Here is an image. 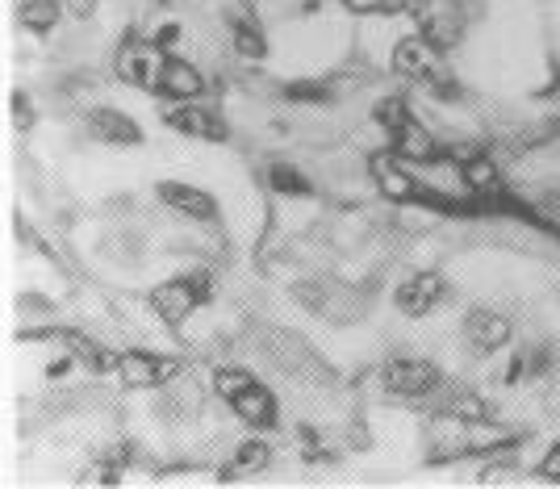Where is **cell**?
Listing matches in <instances>:
<instances>
[{
	"instance_id": "cell-1",
	"label": "cell",
	"mask_w": 560,
	"mask_h": 489,
	"mask_svg": "<svg viewBox=\"0 0 560 489\" xmlns=\"http://www.w3.org/2000/svg\"><path fill=\"white\" fill-rule=\"evenodd\" d=\"M213 389H218V397L247 427H259V431H272L277 427V401L268 394V385H259L252 373H243V369H218L213 373Z\"/></svg>"
},
{
	"instance_id": "cell-2",
	"label": "cell",
	"mask_w": 560,
	"mask_h": 489,
	"mask_svg": "<svg viewBox=\"0 0 560 489\" xmlns=\"http://www.w3.org/2000/svg\"><path fill=\"white\" fill-rule=\"evenodd\" d=\"M394 71L397 75H406V80H415V84H427L435 96H460L456 93V80H452V71L444 63V50L431 47L422 34H410V38H401L394 47Z\"/></svg>"
},
{
	"instance_id": "cell-3",
	"label": "cell",
	"mask_w": 560,
	"mask_h": 489,
	"mask_svg": "<svg viewBox=\"0 0 560 489\" xmlns=\"http://www.w3.org/2000/svg\"><path fill=\"white\" fill-rule=\"evenodd\" d=\"M167 55L155 38H121V47L114 55V71L117 80L126 84H139V89H160V75H164Z\"/></svg>"
},
{
	"instance_id": "cell-4",
	"label": "cell",
	"mask_w": 560,
	"mask_h": 489,
	"mask_svg": "<svg viewBox=\"0 0 560 489\" xmlns=\"http://www.w3.org/2000/svg\"><path fill=\"white\" fill-rule=\"evenodd\" d=\"M410 13H415L419 34L431 47H460V38H465V9H460V0H415Z\"/></svg>"
},
{
	"instance_id": "cell-5",
	"label": "cell",
	"mask_w": 560,
	"mask_h": 489,
	"mask_svg": "<svg viewBox=\"0 0 560 489\" xmlns=\"http://www.w3.org/2000/svg\"><path fill=\"white\" fill-rule=\"evenodd\" d=\"M201 302H210V277L197 272V277H176L164 280L160 289H151V310L164 318V323L180 326Z\"/></svg>"
},
{
	"instance_id": "cell-6",
	"label": "cell",
	"mask_w": 560,
	"mask_h": 489,
	"mask_svg": "<svg viewBox=\"0 0 560 489\" xmlns=\"http://www.w3.org/2000/svg\"><path fill=\"white\" fill-rule=\"evenodd\" d=\"M381 381H385V389L397 397H427L440 389V369L431 364V360H410V356H401V360H389L385 364V373H381Z\"/></svg>"
},
{
	"instance_id": "cell-7",
	"label": "cell",
	"mask_w": 560,
	"mask_h": 489,
	"mask_svg": "<svg viewBox=\"0 0 560 489\" xmlns=\"http://www.w3.org/2000/svg\"><path fill=\"white\" fill-rule=\"evenodd\" d=\"M117 376H121L130 389H155V385H167V381L180 376V360L155 356V351H126Z\"/></svg>"
},
{
	"instance_id": "cell-8",
	"label": "cell",
	"mask_w": 560,
	"mask_h": 489,
	"mask_svg": "<svg viewBox=\"0 0 560 489\" xmlns=\"http://www.w3.org/2000/svg\"><path fill=\"white\" fill-rule=\"evenodd\" d=\"M444 298H447L444 277H440V272H419V277H410L397 284L394 305L406 314V318H427Z\"/></svg>"
},
{
	"instance_id": "cell-9",
	"label": "cell",
	"mask_w": 560,
	"mask_h": 489,
	"mask_svg": "<svg viewBox=\"0 0 560 489\" xmlns=\"http://www.w3.org/2000/svg\"><path fill=\"white\" fill-rule=\"evenodd\" d=\"M465 344L481 356H490V351L511 344V323L498 310H472L465 318Z\"/></svg>"
},
{
	"instance_id": "cell-10",
	"label": "cell",
	"mask_w": 560,
	"mask_h": 489,
	"mask_svg": "<svg viewBox=\"0 0 560 489\" xmlns=\"http://www.w3.org/2000/svg\"><path fill=\"white\" fill-rule=\"evenodd\" d=\"M164 121L176 130V135H185V139H206V142L226 139V126H222L218 117L206 114V109H197L192 101H180V105L164 109Z\"/></svg>"
},
{
	"instance_id": "cell-11",
	"label": "cell",
	"mask_w": 560,
	"mask_h": 489,
	"mask_svg": "<svg viewBox=\"0 0 560 489\" xmlns=\"http://www.w3.org/2000/svg\"><path fill=\"white\" fill-rule=\"evenodd\" d=\"M155 193H160V201H164V206H172V210L185 213V218H197V222H213V218H218L213 197L210 193H201L197 185H185V181H164Z\"/></svg>"
},
{
	"instance_id": "cell-12",
	"label": "cell",
	"mask_w": 560,
	"mask_h": 489,
	"mask_svg": "<svg viewBox=\"0 0 560 489\" xmlns=\"http://www.w3.org/2000/svg\"><path fill=\"white\" fill-rule=\"evenodd\" d=\"M389 142H394V155H401V160L440 163V142L431 139V130L422 121H415V114L397 126L394 135H389Z\"/></svg>"
},
{
	"instance_id": "cell-13",
	"label": "cell",
	"mask_w": 560,
	"mask_h": 489,
	"mask_svg": "<svg viewBox=\"0 0 560 489\" xmlns=\"http://www.w3.org/2000/svg\"><path fill=\"white\" fill-rule=\"evenodd\" d=\"M369 172H373L376 188H381V197H389V201H419V181L406 172V167H397L394 155H373L369 160Z\"/></svg>"
},
{
	"instance_id": "cell-14",
	"label": "cell",
	"mask_w": 560,
	"mask_h": 489,
	"mask_svg": "<svg viewBox=\"0 0 560 489\" xmlns=\"http://www.w3.org/2000/svg\"><path fill=\"white\" fill-rule=\"evenodd\" d=\"M89 135L101 142H114V147H135V142H142L139 121L130 114H121V109H93L89 114Z\"/></svg>"
},
{
	"instance_id": "cell-15",
	"label": "cell",
	"mask_w": 560,
	"mask_h": 489,
	"mask_svg": "<svg viewBox=\"0 0 560 489\" xmlns=\"http://www.w3.org/2000/svg\"><path fill=\"white\" fill-rule=\"evenodd\" d=\"M160 96H172V101H197V96L206 93V80H201V71L192 68L188 59H176V55H167L164 63V75H160Z\"/></svg>"
},
{
	"instance_id": "cell-16",
	"label": "cell",
	"mask_w": 560,
	"mask_h": 489,
	"mask_svg": "<svg viewBox=\"0 0 560 489\" xmlns=\"http://www.w3.org/2000/svg\"><path fill=\"white\" fill-rule=\"evenodd\" d=\"M460 181H465V188L477 193V197H498V193H502L498 163H493L486 151H472L468 160H460Z\"/></svg>"
},
{
	"instance_id": "cell-17",
	"label": "cell",
	"mask_w": 560,
	"mask_h": 489,
	"mask_svg": "<svg viewBox=\"0 0 560 489\" xmlns=\"http://www.w3.org/2000/svg\"><path fill=\"white\" fill-rule=\"evenodd\" d=\"M55 339H59V344H68L71 356H75V360H84L93 373H117V369H121V356H117V351L96 348L93 339H84V335H75V330H55Z\"/></svg>"
},
{
	"instance_id": "cell-18",
	"label": "cell",
	"mask_w": 560,
	"mask_h": 489,
	"mask_svg": "<svg viewBox=\"0 0 560 489\" xmlns=\"http://www.w3.org/2000/svg\"><path fill=\"white\" fill-rule=\"evenodd\" d=\"M444 415L452 419H465V422H486L490 419V401L477 397L472 389H447L444 394Z\"/></svg>"
},
{
	"instance_id": "cell-19",
	"label": "cell",
	"mask_w": 560,
	"mask_h": 489,
	"mask_svg": "<svg viewBox=\"0 0 560 489\" xmlns=\"http://www.w3.org/2000/svg\"><path fill=\"white\" fill-rule=\"evenodd\" d=\"M59 0H22L18 4V22L30 30V34H50L55 22H59Z\"/></svg>"
},
{
	"instance_id": "cell-20",
	"label": "cell",
	"mask_w": 560,
	"mask_h": 489,
	"mask_svg": "<svg viewBox=\"0 0 560 489\" xmlns=\"http://www.w3.org/2000/svg\"><path fill=\"white\" fill-rule=\"evenodd\" d=\"M231 34H234V50H238L243 59H264V55H268V43H264V34H259L256 18L238 13L231 25Z\"/></svg>"
},
{
	"instance_id": "cell-21",
	"label": "cell",
	"mask_w": 560,
	"mask_h": 489,
	"mask_svg": "<svg viewBox=\"0 0 560 489\" xmlns=\"http://www.w3.org/2000/svg\"><path fill=\"white\" fill-rule=\"evenodd\" d=\"M268 185H272V193H280V197H310V193H314L310 181H305L298 167H289V163H272V167H268Z\"/></svg>"
},
{
	"instance_id": "cell-22",
	"label": "cell",
	"mask_w": 560,
	"mask_h": 489,
	"mask_svg": "<svg viewBox=\"0 0 560 489\" xmlns=\"http://www.w3.org/2000/svg\"><path fill=\"white\" fill-rule=\"evenodd\" d=\"M268 461H272V452H268V443H243L238 452H234V465L226 468V477H238V473H259V468H268Z\"/></svg>"
},
{
	"instance_id": "cell-23",
	"label": "cell",
	"mask_w": 560,
	"mask_h": 489,
	"mask_svg": "<svg viewBox=\"0 0 560 489\" xmlns=\"http://www.w3.org/2000/svg\"><path fill=\"white\" fill-rule=\"evenodd\" d=\"M284 96L289 101H302V105H327L335 93H330V84H323V80H293L284 89Z\"/></svg>"
},
{
	"instance_id": "cell-24",
	"label": "cell",
	"mask_w": 560,
	"mask_h": 489,
	"mask_svg": "<svg viewBox=\"0 0 560 489\" xmlns=\"http://www.w3.org/2000/svg\"><path fill=\"white\" fill-rule=\"evenodd\" d=\"M406 117H410V105H406L401 96H385V101L376 105V121L385 126V135H394L397 126L406 121Z\"/></svg>"
},
{
	"instance_id": "cell-25",
	"label": "cell",
	"mask_w": 560,
	"mask_h": 489,
	"mask_svg": "<svg viewBox=\"0 0 560 489\" xmlns=\"http://www.w3.org/2000/svg\"><path fill=\"white\" fill-rule=\"evenodd\" d=\"M348 13H360V18H376V13H401L406 0H339Z\"/></svg>"
},
{
	"instance_id": "cell-26",
	"label": "cell",
	"mask_w": 560,
	"mask_h": 489,
	"mask_svg": "<svg viewBox=\"0 0 560 489\" xmlns=\"http://www.w3.org/2000/svg\"><path fill=\"white\" fill-rule=\"evenodd\" d=\"M539 477L544 481H560V443L544 456V465H539Z\"/></svg>"
},
{
	"instance_id": "cell-27",
	"label": "cell",
	"mask_w": 560,
	"mask_h": 489,
	"mask_svg": "<svg viewBox=\"0 0 560 489\" xmlns=\"http://www.w3.org/2000/svg\"><path fill=\"white\" fill-rule=\"evenodd\" d=\"M176 38H180V25H172V22H167L164 30H160V34H155V43H160V47H172Z\"/></svg>"
},
{
	"instance_id": "cell-28",
	"label": "cell",
	"mask_w": 560,
	"mask_h": 489,
	"mask_svg": "<svg viewBox=\"0 0 560 489\" xmlns=\"http://www.w3.org/2000/svg\"><path fill=\"white\" fill-rule=\"evenodd\" d=\"M71 9H75V18H89L96 9V0H71Z\"/></svg>"
}]
</instances>
